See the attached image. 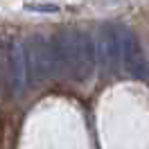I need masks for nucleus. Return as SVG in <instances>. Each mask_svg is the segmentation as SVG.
I'll list each match as a JSON object with an SVG mask.
<instances>
[{"instance_id": "f257e3e1", "label": "nucleus", "mask_w": 149, "mask_h": 149, "mask_svg": "<svg viewBox=\"0 0 149 149\" xmlns=\"http://www.w3.org/2000/svg\"><path fill=\"white\" fill-rule=\"evenodd\" d=\"M56 77H68L72 81H86L97 65L95 38L79 29H59L54 41Z\"/></svg>"}, {"instance_id": "f03ea898", "label": "nucleus", "mask_w": 149, "mask_h": 149, "mask_svg": "<svg viewBox=\"0 0 149 149\" xmlns=\"http://www.w3.org/2000/svg\"><path fill=\"white\" fill-rule=\"evenodd\" d=\"M27 63H29V81L34 86H41L45 79L56 77V65H54V47L47 38L34 36L27 43Z\"/></svg>"}, {"instance_id": "7ed1b4c3", "label": "nucleus", "mask_w": 149, "mask_h": 149, "mask_svg": "<svg viewBox=\"0 0 149 149\" xmlns=\"http://www.w3.org/2000/svg\"><path fill=\"white\" fill-rule=\"evenodd\" d=\"M113 32H115V41H118V50H120L122 68H127L131 74H142L147 63H145V56H142L136 34L127 25H113Z\"/></svg>"}, {"instance_id": "20e7f679", "label": "nucleus", "mask_w": 149, "mask_h": 149, "mask_svg": "<svg viewBox=\"0 0 149 149\" xmlns=\"http://www.w3.org/2000/svg\"><path fill=\"white\" fill-rule=\"evenodd\" d=\"M9 77L14 95H23L29 86V63H27V45L23 41H11L9 45Z\"/></svg>"}, {"instance_id": "39448f33", "label": "nucleus", "mask_w": 149, "mask_h": 149, "mask_svg": "<svg viewBox=\"0 0 149 149\" xmlns=\"http://www.w3.org/2000/svg\"><path fill=\"white\" fill-rule=\"evenodd\" d=\"M95 52H97V65L104 72H113L120 65V50L115 41L113 27H100L95 34Z\"/></svg>"}, {"instance_id": "423d86ee", "label": "nucleus", "mask_w": 149, "mask_h": 149, "mask_svg": "<svg viewBox=\"0 0 149 149\" xmlns=\"http://www.w3.org/2000/svg\"><path fill=\"white\" fill-rule=\"evenodd\" d=\"M27 9H34V11H56V5H27Z\"/></svg>"}]
</instances>
